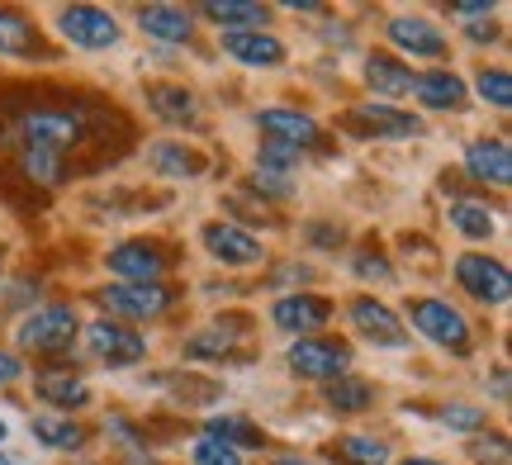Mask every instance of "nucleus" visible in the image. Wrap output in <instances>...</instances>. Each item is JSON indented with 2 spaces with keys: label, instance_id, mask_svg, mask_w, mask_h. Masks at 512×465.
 Here are the masks:
<instances>
[{
  "label": "nucleus",
  "instance_id": "obj_30",
  "mask_svg": "<svg viewBox=\"0 0 512 465\" xmlns=\"http://www.w3.org/2000/svg\"><path fill=\"white\" fill-rule=\"evenodd\" d=\"M451 224H456V233H465L470 242H484L494 238V214H489V205H479V200H451Z\"/></svg>",
  "mask_w": 512,
  "mask_h": 465
},
{
  "label": "nucleus",
  "instance_id": "obj_23",
  "mask_svg": "<svg viewBox=\"0 0 512 465\" xmlns=\"http://www.w3.org/2000/svg\"><path fill=\"white\" fill-rule=\"evenodd\" d=\"M147 105H152V114L166 119V124H195V119H200V100H195V91H185V86L157 81V86H147Z\"/></svg>",
  "mask_w": 512,
  "mask_h": 465
},
{
  "label": "nucleus",
  "instance_id": "obj_1",
  "mask_svg": "<svg viewBox=\"0 0 512 465\" xmlns=\"http://www.w3.org/2000/svg\"><path fill=\"white\" fill-rule=\"evenodd\" d=\"M15 133L24 138L19 148H43L67 157L72 148H81L91 138V114L86 105H67V100H38L29 110H19Z\"/></svg>",
  "mask_w": 512,
  "mask_h": 465
},
{
  "label": "nucleus",
  "instance_id": "obj_7",
  "mask_svg": "<svg viewBox=\"0 0 512 465\" xmlns=\"http://www.w3.org/2000/svg\"><path fill=\"white\" fill-rule=\"evenodd\" d=\"M290 371L304 380H337L351 371V347L337 337H299L290 347Z\"/></svg>",
  "mask_w": 512,
  "mask_h": 465
},
{
  "label": "nucleus",
  "instance_id": "obj_44",
  "mask_svg": "<svg viewBox=\"0 0 512 465\" xmlns=\"http://www.w3.org/2000/svg\"><path fill=\"white\" fill-rule=\"evenodd\" d=\"M0 465H24V461H19V456H5V451H0Z\"/></svg>",
  "mask_w": 512,
  "mask_h": 465
},
{
  "label": "nucleus",
  "instance_id": "obj_31",
  "mask_svg": "<svg viewBox=\"0 0 512 465\" xmlns=\"http://www.w3.org/2000/svg\"><path fill=\"white\" fill-rule=\"evenodd\" d=\"M337 456L347 465H389V442L384 437H366V432H351L337 442Z\"/></svg>",
  "mask_w": 512,
  "mask_h": 465
},
{
  "label": "nucleus",
  "instance_id": "obj_25",
  "mask_svg": "<svg viewBox=\"0 0 512 465\" xmlns=\"http://www.w3.org/2000/svg\"><path fill=\"white\" fill-rule=\"evenodd\" d=\"M204 437H214V442H223V447H233V451L266 447V432L256 428L252 418H238V413H219V418H209Z\"/></svg>",
  "mask_w": 512,
  "mask_h": 465
},
{
  "label": "nucleus",
  "instance_id": "obj_45",
  "mask_svg": "<svg viewBox=\"0 0 512 465\" xmlns=\"http://www.w3.org/2000/svg\"><path fill=\"white\" fill-rule=\"evenodd\" d=\"M5 437H10V428H5V418H0V447H5Z\"/></svg>",
  "mask_w": 512,
  "mask_h": 465
},
{
  "label": "nucleus",
  "instance_id": "obj_11",
  "mask_svg": "<svg viewBox=\"0 0 512 465\" xmlns=\"http://www.w3.org/2000/svg\"><path fill=\"white\" fill-rule=\"evenodd\" d=\"M347 318H351V328L366 337V342H375V347H403V342H408V333H403V323L394 318V309L380 304V299H370V295L351 299Z\"/></svg>",
  "mask_w": 512,
  "mask_h": 465
},
{
  "label": "nucleus",
  "instance_id": "obj_10",
  "mask_svg": "<svg viewBox=\"0 0 512 465\" xmlns=\"http://www.w3.org/2000/svg\"><path fill=\"white\" fill-rule=\"evenodd\" d=\"M57 29L76 48H114L119 43V19L110 10H100V5H67L57 15Z\"/></svg>",
  "mask_w": 512,
  "mask_h": 465
},
{
  "label": "nucleus",
  "instance_id": "obj_12",
  "mask_svg": "<svg viewBox=\"0 0 512 465\" xmlns=\"http://www.w3.org/2000/svg\"><path fill=\"white\" fill-rule=\"evenodd\" d=\"M256 129L266 133L271 143H285V148H323V129L313 114H299V110H261L256 114Z\"/></svg>",
  "mask_w": 512,
  "mask_h": 465
},
{
  "label": "nucleus",
  "instance_id": "obj_29",
  "mask_svg": "<svg viewBox=\"0 0 512 465\" xmlns=\"http://www.w3.org/2000/svg\"><path fill=\"white\" fill-rule=\"evenodd\" d=\"M34 385H38V394H43L53 409H86V404H91V385H86V380H76V375L43 371Z\"/></svg>",
  "mask_w": 512,
  "mask_h": 465
},
{
  "label": "nucleus",
  "instance_id": "obj_40",
  "mask_svg": "<svg viewBox=\"0 0 512 465\" xmlns=\"http://www.w3.org/2000/svg\"><path fill=\"white\" fill-rule=\"evenodd\" d=\"M465 34L475 38V43H494V38H498V24H494V19H489V24H484V19H470V24H465Z\"/></svg>",
  "mask_w": 512,
  "mask_h": 465
},
{
  "label": "nucleus",
  "instance_id": "obj_38",
  "mask_svg": "<svg viewBox=\"0 0 512 465\" xmlns=\"http://www.w3.org/2000/svg\"><path fill=\"white\" fill-rule=\"evenodd\" d=\"M356 276H366V280H389L394 271H389V261H384L380 252H361V257H356Z\"/></svg>",
  "mask_w": 512,
  "mask_h": 465
},
{
  "label": "nucleus",
  "instance_id": "obj_28",
  "mask_svg": "<svg viewBox=\"0 0 512 465\" xmlns=\"http://www.w3.org/2000/svg\"><path fill=\"white\" fill-rule=\"evenodd\" d=\"M147 162H152V171H162V176H200L204 171V157L195 148H185V143H152L147 148Z\"/></svg>",
  "mask_w": 512,
  "mask_h": 465
},
{
  "label": "nucleus",
  "instance_id": "obj_43",
  "mask_svg": "<svg viewBox=\"0 0 512 465\" xmlns=\"http://www.w3.org/2000/svg\"><path fill=\"white\" fill-rule=\"evenodd\" d=\"M399 465H441V461H427V456H413V461H399Z\"/></svg>",
  "mask_w": 512,
  "mask_h": 465
},
{
  "label": "nucleus",
  "instance_id": "obj_18",
  "mask_svg": "<svg viewBox=\"0 0 512 465\" xmlns=\"http://www.w3.org/2000/svg\"><path fill=\"white\" fill-rule=\"evenodd\" d=\"M0 57H53V53H48L34 19L0 5Z\"/></svg>",
  "mask_w": 512,
  "mask_h": 465
},
{
  "label": "nucleus",
  "instance_id": "obj_42",
  "mask_svg": "<svg viewBox=\"0 0 512 465\" xmlns=\"http://www.w3.org/2000/svg\"><path fill=\"white\" fill-rule=\"evenodd\" d=\"M271 465H313V461H309V456H275Z\"/></svg>",
  "mask_w": 512,
  "mask_h": 465
},
{
  "label": "nucleus",
  "instance_id": "obj_22",
  "mask_svg": "<svg viewBox=\"0 0 512 465\" xmlns=\"http://www.w3.org/2000/svg\"><path fill=\"white\" fill-rule=\"evenodd\" d=\"M366 81H370V91L375 95H384V105L399 100V95H413V72H408L394 53L366 57Z\"/></svg>",
  "mask_w": 512,
  "mask_h": 465
},
{
  "label": "nucleus",
  "instance_id": "obj_33",
  "mask_svg": "<svg viewBox=\"0 0 512 465\" xmlns=\"http://www.w3.org/2000/svg\"><path fill=\"white\" fill-rule=\"evenodd\" d=\"M256 167H271V171H280V176H294V171L304 167V152L266 138V143H261V152H256Z\"/></svg>",
  "mask_w": 512,
  "mask_h": 465
},
{
  "label": "nucleus",
  "instance_id": "obj_13",
  "mask_svg": "<svg viewBox=\"0 0 512 465\" xmlns=\"http://www.w3.org/2000/svg\"><path fill=\"white\" fill-rule=\"evenodd\" d=\"M204 247H209V257L214 261H223V266H256V261L266 257V247L247 233V228H238V224H204Z\"/></svg>",
  "mask_w": 512,
  "mask_h": 465
},
{
  "label": "nucleus",
  "instance_id": "obj_39",
  "mask_svg": "<svg viewBox=\"0 0 512 465\" xmlns=\"http://www.w3.org/2000/svg\"><path fill=\"white\" fill-rule=\"evenodd\" d=\"M475 461H494V465H508V442L503 437H494V442H475Z\"/></svg>",
  "mask_w": 512,
  "mask_h": 465
},
{
  "label": "nucleus",
  "instance_id": "obj_15",
  "mask_svg": "<svg viewBox=\"0 0 512 465\" xmlns=\"http://www.w3.org/2000/svg\"><path fill=\"white\" fill-rule=\"evenodd\" d=\"M332 318V304L318 295H285L271 304V323L280 328V333H304L309 337L313 328H323Z\"/></svg>",
  "mask_w": 512,
  "mask_h": 465
},
{
  "label": "nucleus",
  "instance_id": "obj_34",
  "mask_svg": "<svg viewBox=\"0 0 512 465\" xmlns=\"http://www.w3.org/2000/svg\"><path fill=\"white\" fill-rule=\"evenodd\" d=\"M475 86L479 95L494 105V110H508V100H512V76L503 72V67H484V72L475 76Z\"/></svg>",
  "mask_w": 512,
  "mask_h": 465
},
{
  "label": "nucleus",
  "instance_id": "obj_27",
  "mask_svg": "<svg viewBox=\"0 0 512 465\" xmlns=\"http://www.w3.org/2000/svg\"><path fill=\"white\" fill-rule=\"evenodd\" d=\"M323 399H328L332 413H366L370 404H375V385L370 380H356V375H337V380H328V390H323Z\"/></svg>",
  "mask_w": 512,
  "mask_h": 465
},
{
  "label": "nucleus",
  "instance_id": "obj_36",
  "mask_svg": "<svg viewBox=\"0 0 512 465\" xmlns=\"http://www.w3.org/2000/svg\"><path fill=\"white\" fill-rule=\"evenodd\" d=\"M437 418H441V423H446L451 432H479L484 423H489V413H484V409H470V404H446Z\"/></svg>",
  "mask_w": 512,
  "mask_h": 465
},
{
  "label": "nucleus",
  "instance_id": "obj_24",
  "mask_svg": "<svg viewBox=\"0 0 512 465\" xmlns=\"http://www.w3.org/2000/svg\"><path fill=\"white\" fill-rule=\"evenodd\" d=\"M204 15L214 19L223 34H238V29H261V24L271 19V10H266V5H252V0H209Z\"/></svg>",
  "mask_w": 512,
  "mask_h": 465
},
{
  "label": "nucleus",
  "instance_id": "obj_3",
  "mask_svg": "<svg viewBox=\"0 0 512 465\" xmlns=\"http://www.w3.org/2000/svg\"><path fill=\"white\" fill-rule=\"evenodd\" d=\"M408 318H413V328H418L427 342H437L441 352H456V356L470 352V323H465V314L451 309L446 299H413V304H408Z\"/></svg>",
  "mask_w": 512,
  "mask_h": 465
},
{
  "label": "nucleus",
  "instance_id": "obj_26",
  "mask_svg": "<svg viewBox=\"0 0 512 465\" xmlns=\"http://www.w3.org/2000/svg\"><path fill=\"white\" fill-rule=\"evenodd\" d=\"M19 171H24V181L29 186H62L72 167H67V157H57V152H43V148H19Z\"/></svg>",
  "mask_w": 512,
  "mask_h": 465
},
{
  "label": "nucleus",
  "instance_id": "obj_6",
  "mask_svg": "<svg viewBox=\"0 0 512 465\" xmlns=\"http://www.w3.org/2000/svg\"><path fill=\"white\" fill-rule=\"evenodd\" d=\"M105 266H110L114 276H124L128 285H152V280H162L171 271V252H166V242L128 238L105 257Z\"/></svg>",
  "mask_w": 512,
  "mask_h": 465
},
{
  "label": "nucleus",
  "instance_id": "obj_37",
  "mask_svg": "<svg viewBox=\"0 0 512 465\" xmlns=\"http://www.w3.org/2000/svg\"><path fill=\"white\" fill-rule=\"evenodd\" d=\"M252 190H256V195H266V200H290V195H294V176H280V171H271V167H256Z\"/></svg>",
  "mask_w": 512,
  "mask_h": 465
},
{
  "label": "nucleus",
  "instance_id": "obj_20",
  "mask_svg": "<svg viewBox=\"0 0 512 465\" xmlns=\"http://www.w3.org/2000/svg\"><path fill=\"white\" fill-rule=\"evenodd\" d=\"M413 95H418L422 110H460L465 105V81L456 72L437 67V72L413 76Z\"/></svg>",
  "mask_w": 512,
  "mask_h": 465
},
{
  "label": "nucleus",
  "instance_id": "obj_2",
  "mask_svg": "<svg viewBox=\"0 0 512 465\" xmlns=\"http://www.w3.org/2000/svg\"><path fill=\"white\" fill-rule=\"evenodd\" d=\"M76 328H81V318H76L72 304H43L34 314L19 323V347L24 352H67L76 342Z\"/></svg>",
  "mask_w": 512,
  "mask_h": 465
},
{
  "label": "nucleus",
  "instance_id": "obj_5",
  "mask_svg": "<svg viewBox=\"0 0 512 465\" xmlns=\"http://www.w3.org/2000/svg\"><path fill=\"white\" fill-rule=\"evenodd\" d=\"M95 304L119 318H162L176 304V290H166L162 280H152V285H128L124 280V285H100Z\"/></svg>",
  "mask_w": 512,
  "mask_h": 465
},
{
  "label": "nucleus",
  "instance_id": "obj_21",
  "mask_svg": "<svg viewBox=\"0 0 512 465\" xmlns=\"http://www.w3.org/2000/svg\"><path fill=\"white\" fill-rule=\"evenodd\" d=\"M138 29L162 38V43H190L195 38V19L181 5H143L138 10Z\"/></svg>",
  "mask_w": 512,
  "mask_h": 465
},
{
  "label": "nucleus",
  "instance_id": "obj_41",
  "mask_svg": "<svg viewBox=\"0 0 512 465\" xmlns=\"http://www.w3.org/2000/svg\"><path fill=\"white\" fill-rule=\"evenodd\" d=\"M19 375H24V366H19V356L0 352V385H15Z\"/></svg>",
  "mask_w": 512,
  "mask_h": 465
},
{
  "label": "nucleus",
  "instance_id": "obj_17",
  "mask_svg": "<svg viewBox=\"0 0 512 465\" xmlns=\"http://www.w3.org/2000/svg\"><path fill=\"white\" fill-rule=\"evenodd\" d=\"M223 53L242 67H280L285 43L275 34H261V29H238V34H223Z\"/></svg>",
  "mask_w": 512,
  "mask_h": 465
},
{
  "label": "nucleus",
  "instance_id": "obj_8",
  "mask_svg": "<svg viewBox=\"0 0 512 465\" xmlns=\"http://www.w3.org/2000/svg\"><path fill=\"white\" fill-rule=\"evenodd\" d=\"M86 347H91L95 361L105 366H138L147 356V337L124 328V323H110V318H95L86 328Z\"/></svg>",
  "mask_w": 512,
  "mask_h": 465
},
{
  "label": "nucleus",
  "instance_id": "obj_32",
  "mask_svg": "<svg viewBox=\"0 0 512 465\" xmlns=\"http://www.w3.org/2000/svg\"><path fill=\"white\" fill-rule=\"evenodd\" d=\"M34 437L48 451H76L86 442V432L76 428V423H67V418H34Z\"/></svg>",
  "mask_w": 512,
  "mask_h": 465
},
{
  "label": "nucleus",
  "instance_id": "obj_16",
  "mask_svg": "<svg viewBox=\"0 0 512 465\" xmlns=\"http://www.w3.org/2000/svg\"><path fill=\"white\" fill-rule=\"evenodd\" d=\"M242 337H247V318H214L209 328L185 342V356H195V361H223V356H233L242 347Z\"/></svg>",
  "mask_w": 512,
  "mask_h": 465
},
{
  "label": "nucleus",
  "instance_id": "obj_9",
  "mask_svg": "<svg viewBox=\"0 0 512 465\" xmlns=\"http://www.w3.org/2000/svg\"><path fill=\"white\" fill-rule=\"evenodd\" d=\"M456 280L465 285V295H475L479 304H508V295H512L508 266L494 257H484V252L456 257Z\"/></svg>",
  "mask_w": 512,
  "mask_h": 465
},
{
  "label": "nucleus",
  "instance_id": "obj_35",
  "mask_svg": "<svg viewBox=\"0 0 512 465\" xmlns=\"http://www.w3.org/2000/svg\"><path fill=\"white\" fill-rule=\"evenodd\" d=\"M190 465H242V451L223 447L214 437H195V447H190Z\"/></svg>",
  "mask_w": 512,
  "mask_h": 465
},
{
  "label": "nucleus",
  "instance_id": "obj_14",
  "mask_svg": "<svg viewBox=\"0 0 512 465\" xmlns=\"http://www.w3.org/2000/svg\"><path fill=\"white\" fill-rule=\"evenodd\" d=\"M389 43L413 57H446V34L437 29V19L427 15H394L389 19Z\"/></svg>",
  "mask_w": 512,
  "mask_h": 465
},
{
  "label": "nucleus",
  "instance_id": "obj_19",
  "mask_svg": "<svg viewBox=\"0 0 512 465\" xmlns=\"http://www.w3.org/2000/svg\"><path fill=\"white\" fill-rule=\"evenodd\" d=\"M465 171L484 181V186H508L512 181V157H508V143L503 138H484V143H470L465 148Z\"/></svg>",
  "mask_w": 512,
  "mask_h": 465
},
{
  "label": "nucleus",
  "instance_id": "obj_4",
  "mask_svg": "<svg viewBox=\"0 0 512 465\" xmlns=\"http://www.w3.org/2000/svg\"><path fill=\"white\" fill-rule=\"evenodd\" d=\"M342 129L356 133V138H418V133H427L418 114L399 110V105H384V100L351 105V110L342 114Z\"/></svg>",
  "mask_w": 512,
  "mask_h": 465
}]
</instances>
